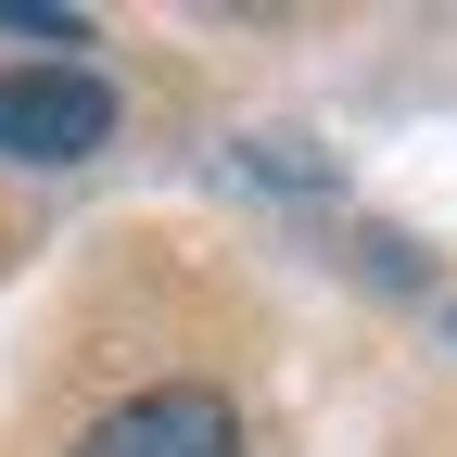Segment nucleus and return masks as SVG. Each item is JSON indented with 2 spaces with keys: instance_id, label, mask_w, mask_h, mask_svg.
<instances>
[{
  "instance_id": "obj_1",
  "label": "nucleus",
  "mask_w": 457,
  "mask_h": 457,
  "mask_svg": "<svg viewBox=\"0 0 457 457\" xmlns=\"http://www.w3.org/2000/svg\"><path fill=\"white\" fill-rule=\"evenodd\" d=\"M114 140V89L77 64H0V153L13 165H77Z\"/></svg>"
},
{
  "instance_id": "obj_2",
  "label": "nucleus",
  "mask_w": 457,
  "mask_h": 457,
  "mask_svg": "<svg viewBox=\"0 0 457 457\" xmlns=\"http://www.w3.org/2000/svg\"><path fill=\"white\" fill-rule=\"evenodd\" d=\"M77 457H242V420H228V394H204V381H153L128 407H102Z\"/></svg>"
}]
</instances>
